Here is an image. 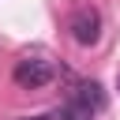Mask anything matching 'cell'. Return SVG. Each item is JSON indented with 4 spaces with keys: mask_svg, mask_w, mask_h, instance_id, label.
<instances>
[{
    "mask_svg": "<svg viewBox=\"0 0 120 120\" xmlns=\"http://www.w3.org/2000/svg\"><path fill=\"white\" fill-rule=\"evenodd\" d=\"M56 60L45 52V49H30V52H22L19 60H15V82L22 86V90H38V86H49L52 79H56Z\"/></svg>",
    "mask_w": 120,
    "mask_h": 120,
    "instance_id": "6da1fadb",
    "label": "cell"
},
{
    "mask_svg": "<svg viewBox=\"0 0 120 120\" xmlns=\"http://www.w3.org/2000/svg\"><path fill=\"white\" fill-rule=\"evenodd\" d=\"M68 30L79 45H94L101 38V11L98 8H79L71 19H68Z\"/></svg>",
    "mask_w": 120,
    "mask_h": 120,
    "instance_id": "7a4b0ae2",
    "label": "cell"
},
{
    "mask_svg": "<svg viewBox=\"0 0 120 120\" xmlns=\"http://www.w3.org/2000/svg\"><path fill=\"white\" fill-rule=\"evenodd\" d=\"M60 120H94V109H90L82 98H75V94H71V98H68V105L60 109Z\"/></svg>",
    "mask_w": 120,
    "mask_h": 120,
    "instance_id": "3957f363",
    "label": "cell"
},
{
    "mask_svg": "<svg viewBox=\"0 0 120 120\" xmlns=\"http://www.w3.org/2000/svg\"><path fill=\"white\" fill-rule=\"evenodd\" d=\"M75 98H82L94 112L105 105V94H101V86H98V82H79V86H75Z\"/></svg>",
    "mask_w": 120,
    "mask_h": 120,
    "instance_id": "277c9868",
    "label": "cell"
},
{
    "mask_svg": "<svg viewBox=\"0 0 120 120\" xmlns=\"http://www.w3.org/2000/svg\"><path fill=\"white\" fill-rule=\"evenodd\" d=\"M19 120H45V116H19Z\"/></svg>",
    "mask_w": 120,
    "mask_h": 120,
    "instance_id": "5b68a950",
    "label": "cell"
}]
</instances>
